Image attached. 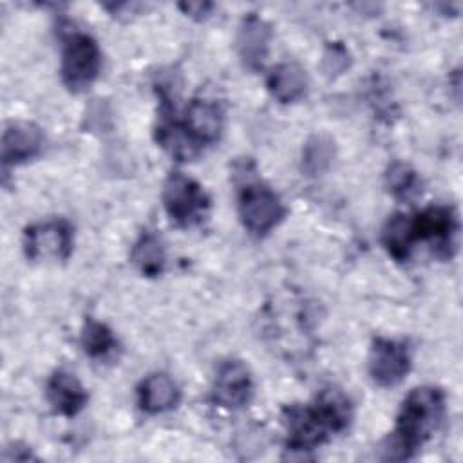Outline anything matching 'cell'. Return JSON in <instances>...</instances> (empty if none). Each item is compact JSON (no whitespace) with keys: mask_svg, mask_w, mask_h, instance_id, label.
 Here are the masks:
<instances>
[{"mask_svg":"<svg viewBox=\"0 0 463 463\" xmlns=\"http://www.w3.org/2000/svg\"><path fill=\"white\" fill-rule=\"evenodd\" d=\"M134 266L146 277H156L165 268V250L157 235L143 233L132 250Z\"/></svg>","mask_w":463,"mask_h":463,"instance_id":"cell-19","label":"cell"},{"mask_svg":"<svg viewBox=\"0 0 463 463\" xmlns=\"http://www.w3.org/2000/svg\"><path fill=\"white\" fill-rule=\"evenodd\" d=\"M351 65V56L349 51L340 43H329L322 54V69L329 78H335L342 74L347 67Z\"/></svg>","mask_w":463,"mask_h":463,"instance_id":"cell-23","label":"cell"},{"mask_svg":"<svg viewBox=\"0 0 463 463\" xmlns=\"http://www.w3.org/2000/svg\"><path fill=\"white\" fill-rule=\"evenodd\" d=\"M47 398L52 409L61 416L78 414L87 403V392L74 374L67 371H56L47 383Z\"/></svg>","mask_w":463,"mask_h":463,"instance_id":"cell-13","label":"cell"},{"mask_svg":"<svg viewBox=\"0 0 463 463\" xmlns=\"http://www.w3.org/2000/svg\"><path fill=\"white\" fill-rule=\"evenodd\" d=\"M335 157V143L326 134L311 136L302 150V168L307 175H318L326 172Z\"/></svg>","mask_w":463,"mask_h":463,"instance_id":"cell-20","label":"cell"},{"mask_svg":"<svg viewBox=\"0 0 463 463\" xmlns=\"http://www.w3.org/2000/svg\"><path fill=\"white\" fill-rule=\"evenodd\" d=\"M163 203L172 221L183 226L199 222L210 206V199L201 184L181 172L170 174L165 181Z\"/></svg>","mask_w":463,"mask_h":463,"instance_id":"cell-3","label":"cell"},{"mask_svg":"<svg viewBox=\"0 0 463 463\" xmlns=\"http://www.w3.org/2000/svg\"><path fill=\"white\" fill-rule=\"evenodd\" d=\"M269 92L282 103L300 99L307 90V76L297 63H280L268 76Z\"/></svg>","mask_w":463,"mask_h":463,"instance_id":"cell-15","label":"cell"},{"mask_svg":"<svg viewBox=\"0 0 463 463\" xmlns=\"http://www.w3.org/2000/svg\"><path fill=\"white\" fill-rule=\"evenodd\" d=\"M414 239L412 219L403 213L392 215L382 232V242L396 260H405L409 257Z\"/></svg>","mask_w":463,"mask_h":463,"instance_id":"cell-17","label":"cell"},{"mask_svg":"<svg viewBox=\"0 0 463 463\" xmlns=\"http://www.w3.org/2000/svg\"><path fill=\"white\" fill-rule=\"evenodd\" d=\"M42 143L43 136L36 125L25 121L11 123L2 136V159L5 165L24 163L40 152Z\"/></svg>","mask_w":463,"mask_h":463,"instance_id":"cell-11","label":"cell"},{"mask_svg":"<svg viewBox=\"0 0 463 463\" xmlns=\"http://www.w3.org/2000/svg\"><path fill=\"white\" fill-rule=\"evenodd\" d=\"M315 405L318 407V411L322 412V416L326 418L333 432H342L344 429H347L353 412H351V402L342 391L324 389L317 396Z\"/></svg>","mask_w":463,"mask_h":463,"instance_id":"cell-18","label":"cell"},{"mask_svg":"<svg viewBox=\"0 0 463 463\" xmlns=\"http://www.w3.org/2000/svg\"><path fill=\"white\" fill-rule=\"evenodd\" d=\"M239 213L250 232L262 235L280 222L284 206L266 184L248 183L239 194Z\"/></svg>","mask_w":463,"mask_h":463,"instance_id":"cell-4","label":"cell"},{"mask_svg":"<svg viewBox=\"0 0 463 463\" xmlns=\"http://www.w3.org/2000/svg\"><path fill=\"white\" fill-rule=\"evenodd\" d=\"M213 402L224 409L244 407L253 394V382L248 367L239 360H228L221 365L213 383Z\"/></svg>","mask_w":463,"mask_h":463,"instance_id":"cell-8","label":"cell"},{"mask_svg":"<svg viewBox=\"0 0 463 463\" xmlns=\"http://www.w3.org/2000/svg\"><path fill=\"white\" fill-rule=\"evenodd\" d=\"M81 345L89 356L103 358L116 347V338L105 324L89 318L83 326Z\"/></svg>","mask_w":463,"mask_h":463,"instance_id":"cell-21","label":"cell"},{"mask_svg":"<svg viewBox=\"0 0 463 463\" xmlns=\"http://www.w3.org/2000/svg\"><path fill=\"white\" fill-rule=\"evenodd\" d=\"M288 449L313 450L329 436L331 427L317 405H289L284 409Z\"/></svg>","mask_w":463,"mask_h":463,"instance_id":"cell-6","label":"cell"},{"mask_svg":"<svg viewBox=\"0 0 463 463\" xmlns=\"http://www.w3.org/2000/svg\"><path fill=\"white\" fill-rule=\"evenodd\" d=\"M24 248L31 260H65L72 250V228L65 221L33 224L24 233Z\"/></svg>","mask_w":463,"mask_h":463,"instance_id":"cell-5","label":"cell"},{"mask_svg":"<svg viewBox=\"0 0 463 463\" xmlns=\"http://www.w3.org/2000/svg\"><path fill=\"white\" fill-rule=\"evenodd\" d=\"M181 7L190 14V16H195V18H204L210 11V4H203V2H190V4H181Z\"/></svg>","mask_w":463,"mask_h":463,"instance_id":"cell-24","label":"cell"},{"mask_svg":"<svg viewBox=\"0 0 463 463\" xmlns=\"http://www.w3.org/2000/svg\"><path fill=\"white\" fill-rule=\"evenodd\" d=\"M385 184L394 197L403 201L414 197L420 192L416 172L405 163H394L389 166L385 174Z\"/></svg>","mask_w":463,"mask_h":463,"instance_id":"cell-22","label":"cell"},{"mask_svg":"<svg viewBox=\"0 0 463 463\" xmlns=\"http://www.w3.org/2000/svg\"><path fill=\"white\" fill-rule=\"evenodd\" d=\"M183 127L197 145L215 143L222 132V112L212 101L194 99L186 109Z\"/></svg>","mask_w":463,"mask_h":463,"instance_id":"cell-12","label":"cell"},{"mask_svg":"<svg viewBox=\"0 0 463 463\" xmlns=\"http://www.w3.org/2000/svg\"><path fill=\"white\" fill-rule=\"evenodd\" d=\"M411 367L409 349L403 342L376 338L369 353V373L382 387H392L403 380Z\"/></svg>","mask_w":463,"mask_h":463,"instance_id":"cell-7","label":"cell"},{"mask_svg":"<svg viewBox=\"0 0 463 463\" xmlns=\"http://www.w3.org/2000/svg\"><path fill=\"white\" fill-rule=\"evenodd\" d=\"M271 40V29L269 25L257 14H248L239 27L237 34V49L239 56L242 58L244 65L248 69H259L262 67Z\"/></svg>","mask_w":463,"mask_h":463,"instance_id":"cell-10","label":"cell"},{"mask_svg":"<svg viewBox=\"0 0 463 463\" xmlns=\"http://www.w3.org/2000/svg\"><path fill=\"white\" fill-rule=\"evenodd\" d=\"M443 412L445 396L438 387L412 389L400 409L389 458H409L438 429Z\"/></svg>","mask_w":463,"mask_h":463,"instance_id":"cell-1","label":"cell"},{"mask_svg":"<svg viewBox=\"0 0 463 463\" xmlns=\"http://www.w3.org/2000/svg\"><path fill=\"white\" fill-rule=\"evenodd\" d=\"M157 143L177 161H188L199 152V145L190 137L183 125H177L168 114H163L157 130Z\"/></svg>","mask_w":463,"mask_h":463,"instance_id":"cell-16","label":"cell"},{"mask_svg":"<svg viewBox=\"0 0 463 463\" xmlns=\"http://www.w3.org/2000/svg\"><path fill=\"white\" fill-rule=\"evenodd\" d=\"M139 405L150 414H159L174 409L179 402V389L166 374L156 373L139 385Z\"/></svg>","mask_w":463,"mask_h":463,"instance_id":"cell-14","label":"cell"},{"mask_svg":"<svg viewBox=\"0 0 463 463\" xmlns=\"http://www.w3.org/2000/svg\"><path fill=\"white\" fill-rule=\"evenodd\" d=\"M456 228V217L447 206H430L412 219L414 237L434 242V250L441 257L452 255Z\"/></svg>","mask_w":463,"mask_h":463,"instance_id":"cell-9","label":"cell"},{"mask_svg":"<svg viewBox=\"0 0 463 463\" xmlns=\"http://www.w3.org/2000/svg\"><path fill=\"white\" fill-rule=\"evenodd\" d=\"M101 67V52L98 43L83 33H74L65 40L61 54V78L72 90L80 92L90 87Z\"/></svg>","mask_w":463,"mask_h":463,"instance_id":"cell-2","label":"cell"}]
</instances>
